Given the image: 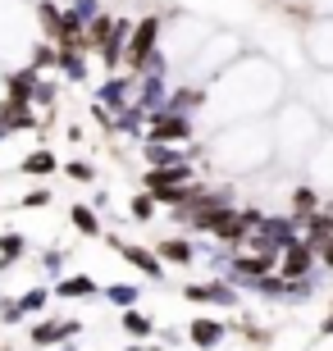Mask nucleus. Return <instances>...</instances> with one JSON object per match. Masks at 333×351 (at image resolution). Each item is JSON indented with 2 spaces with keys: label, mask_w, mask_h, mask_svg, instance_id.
<instances>
[{
  "label": "nucleus",
  "mask_w": 333,
  "mask_h": 351,
  "mask_svg": "<svg viewBox=\"0 0 333 351\" xmlns=\"http://www.w3.org/2000/svg\"><path fill=\"white\" fill-rule=\"evenodd\" d=\"M160 32H165L160 14H146V19H137V23H133L128 46H124V64H128V73H141V64L160 51Z\"/></svg>",
  "instance_id": "nucleus-1"
},
{
  "label": "nucleus",
  "mask_w": 333,
  "mask_h": 351,
  "mask_svg": "<svg viewBox=\"0 0 333 351\" xmlns=\"http://www.w3.org/2000/svg\"><path fill=\"white\" fill-rule=\"evenodd\" d=\"M196 137V123L192 114H174V110H155L146 114V142H169V146H183Z\"/></svg>",
  "instance_id": "nucleus-2"
},
{
  "label": "nucleus",
  "mask_w": 333,
  "mask_h": 351,
  "mask_svg": "<svg viewBox=\"0 0 333 351\" xmlns=\"http://www.w3.org/2000/svg\"><path fill=\"white\" fill-rule=\"evenodd\" d=\"M315 269H320V256H315V247H310L306 237H292V242L279 251V274L283 278H310Z\"/></svg>",
  "instance_id": "nucleus-3"
},
{
  "label": "nucleus",
  "mask_w": 333,
  "mask_h": 351,
  "mask_svg": "<svg viewBox=\"0 0 333 351\" xmlns=\"http://www.w3.org/2000/svg\"><path fill=\"white\" fill-rule=\"evenodd\" d=\"M183 297L192 306H238V287L229 278H210V283H187Z\"/></svg>",
  "instance_id": "nucleus-4"
},
{
  "label": "nucleus",
  "mask_w": 333,
  "mask_h": 351,
  "mask_svg": "<svg viewBox=\"0 0 333 351\" xmlns=\"http://www.w3.org/2000/svg\"><path fill=\"white\" fill-rule=\"evenodd\" d=\"M110 247L124 256L128 265H137L146 278H155V283H165V265H160V256H155L151 247H137V242H124V237H110Z\"/></svg>",
  "instance_id": "nucleus-5"
},
{
  "label": "nucleus",
  "mask_w": 333,
  "mask_h": 351,
  "mask_svg": "<svg viewBox=\"0 0 333 351\" xmlns=\"http://www.w3.org/2000/svg\"><path fill=\"white\" fill-rule=\"evenodd\" d=\"M224 338H229V324L215 319V315H196L192 324H187V342H192L196 351H215Z\"/></svg>",
  "instance_id": "nucleus-6"
},
{
  "label": "nucleus",
  "mask_w": 333,
  "mask_h": 351,
  "mask_svg": "<svg viewBox=\"0 0 333 351\" xmlns=\"http://www.w3.org/2000/svg\"><path fill=\"white\" fill-rule=\"evenodd\" d=\"M187 182H196L192 160H183V165H160V169H146V192H160V187H187Z\"/></svg>",
  "instance_id": "nucleus-7"
},
{
  "label": "nucleus",
  "mask_w": 333,
  "mask_h": 351,
  "mask_svg": "<svg viewBox=\"0 0 333 351\" xmlns=\"http://www.w3.org/2000/svg\"><path fill=\"white\" fill-rule=\"evenodd\" d=\"M205 101H210V91L196 87V82H187V87H174L165 96V110H174V114H196Z\"/></svg>",
  "instance_id": "nucleus-8"
},
{
  "label": "nucleus",
  "mask_w": 333,
  "mask_h": 351,
  "mask_svg": "<svg viewBox=\"0 0 333 351\" xmlns=\"http://www.w3.org/2000/svg\"><path fill=\"white\" fill-rule=\"evenodd\" d=\"M196 151H183V146H169V142H146L141 146V160H146V169H160V165H183V160H192Z\"/></svg>",
  "instance_id": "nucleus-9"
},
{
  "label": "nucleus",
  "mask_w": 333,
  "mask_h": 351,
  "mask_svg": "<svg viewBox=\"0 0 333 351\" xmlns=\"http://www.w3.org/2000/svg\"><path fill=\"white\" fill-rule=\"evenodd\" d=\"M151 251L160 256V261H169V265H196V247L187 242V237H160Z\"/></svg>",
  "instance_id": "nucleus-10"
},
{
  "label": "nucleus",
  "mask_w": 333,
  "mask_h": 351,
  "mask_svg": "<svg viewBox=\"0 0 333 351\" xmlns=\"http://www.w3.org/2000/svg\"><path fill=\"white\" fill-rule=\"evenodd\" d=\"M288 206H292L297 219H306V215H315V210L324 206V196H320V187H315V182H297L292 196H288Z\"/></svg>",
  "instance_id": "nucleus-11"
},
{
  "label": "nucleus",
  "mask_w": 333,
  "mask_h": 351,
  "mask_svg": "<svg viewBox=\"0 0 333 351\" xmlns=\"http://www.w3.org/2000/svg\"><path fill=\"white\" fill-rule=\"evenodd\" d=\"M32 14H37L41 32H46L51 41H60V37H65V10H60L55 0H37V5H32Z\"/></svg>",
  "instance_id": "nucleus-12"
},
{
  "label": "nucleus",
  "mask_w": 333,
  "mask_h": 351,
  "mask_svg": "<svg viewBox=\"0 0 333 351\" xmlns=\"http://www.w3.org/2000/svg\"><path fill=\"white\" fill-rule=\"evenodd\" d=\"M5 82H10V87H5V96H10V101H27V105H32V91H37L41 73L27 64V69H19V73H10Z\"/></svg>",
  "instance_id": "nucleus-13"
},
{
  "label": "nucleus",
  "mask_w": 333,
  "mask_h": 351,
  "mask_svg": "<svg viewBox=\"0 0 333 351\" xmlns=\"http://www.w3.org/2000/svg\"><path fill=\"white\" fill-rule=\"evenodd\" d=\"M37 123V114H32V105L27 101H0V128H32Z\"/></svg>",
  "instance_id": "nucleus-14"
},
{
  "label": "nucleus",
  "mask_w": 333,
  "mask_h": 351,
  "mask_svg": "<svg viewBox=\"0 0 333 351\" xmlns=\"http://www.w3.org/2000/svg\"><path fill=\"white\" fill-rule=\"evenodd\" d=\"M78 319H65V324H60V319H46V324H37L32 328V342H41V347H51V342H65V338H73L78 333Z\"/></svg>",
  "instance_id": "nucleus-15"
},
{
  "label": "nucleus",
  "mask_w": 333,
  "mask_h": 351,
  "mask_svg": "<svg viewBox=\"0 0 333 351\" xmlns=\"http://www.w3.org/2000/svg\"><path fill=\"white\" fill-rule=\"evenodd\" d=\"M69 219H73V228L82 237H101V219H96V210H91V206H73V210H69Z\"/></svg>",
  "instance_id": "nucleus-16"
},
{
  "label": "nucleus",
  "mask_w": 333,
  "mask_h": 351,
  "mask_svg": "<svg viewBox=\"0 0 333 351\" xmlns=\"http://www.w3.org/2000/svg\"><path fill=\"white\" fill-rule=\"evenodd\" d=\"M55 292H60V297H96L101 287H96V278H87V274H73V278H65Z\"/></svg>",
  "instance_id": "nucleus-17"
},
{
  "label": "nucleus",
  "mask_w": 333,
  "mask_h": 351,
  "mask_svg": "<svg viewBox=\"0 0 333 351\" xmlns=\"http://www.w3.org/2000/svg\"><path fill=\"white\" fill-rule=\"evenodd\" d=\"M124 333H128V338H151L155 324L141 311H133V306H128V311H124Z\"/></svg>",
  "instance_id": "nucleus-18"
},
{
  "label": "nucleus",
  "mask_w": 333,
  "mask_h": 351,
  "mask_svg": "<svg viewBox=\"0 0 333 351\" xmlns=\"http://www.w3.org/2000/svg\"><path fill=\"white\" fill-rule=\"evenodd\" d=\"M105 297L115 301V306H124V311H128L133 301L141 297V287H137V283H110V287H105Z\"/></svg>",
  "instance_id": "nucleus-19"
},
{
  "label": "nucleus",
  "mask_w": 333,
  "mask_h": 351,
  "mask_svg": "<svg viewBox=\"0 0 333 351\" xmlns=\"http://www.w3.org/2000/svg\"><path fill=\"white\" fill-rule=\"evenodd\" d=\"M60 169V160L51 156V151H32V156L23 160V173H55Z\"/></svg>",
  "instance_id": "nucleus-20"
},
{
  "label": "nucleus",
  "mask_w": 333,
  "mask_h": 351,
  "mask_svg": "<svg viewBox=\"0 0 333 351\" xmlns=\"http://www.w3.org/2000/svg\"><path fill=\"white\" fill-rule=\"evenodd\" d=\"M128 210H133V219H141V223H146V219L155 215V196H151V192H137V196L128 201Z\"/></svg>",
  "instance_id": "nucleus-21"
},
{
  "label": "nucleus",
  "mask_w": 333,
  "mask_h": 351,
  "mask_svg": "<svg viewBox=\"0 0 333 351\" xmlns=\"http://www.w3.org/2000/svg\"><path fill=\"white\" fill-rule=\"evenodd\" d=\"M32 69H55V41H37V46H32Z\"/></svg>",
  "instance_id": "nucleus-22"
},
{
  "label": "nucleus",
  "mask_w": 333,
  "mask_h": 351,
  "mask_svg": "<svg viewBox=\"0 0 333 351\" xmlns=\"http://www.w3.org/2000/svg\"><path fill=\"white\" fill-rule=\"evenodd\" d=\"M0 256H5V265L19 261V256H23V237H19V233H5V237H0Z\"/></svg>",
  "instance_id": "nucleus-23"
},
{
  "label": "nucleus",
  "mask_w": 333,
  "mask_h": 351,
  "mask_svg": "<svg viewBox=\"0 0 333 351\" xmlns=\"http://www.w3.org/2000/svg\"><path fill=\"white\" fill-rule=\"evenodd\" d=\"M41 306H46V287H32V292L19 297V315H23V311H41Z\"/></svg>",
  "instance_id": "nucleus-24"
},
{
  "label": "nucleus",
  "mask_w": 333,
  "mask_h": 351,
  "mask_svg": "<svg viewBox=\"0 0 333 351\" xmlns=\"http://www.w3.org/2000/svg\"><path fill=\"white\" fill-rule=\"evenodd\" d=\"M69 178H78V182H91V178H96V169H91L87 160H73V165H69Z\"/></svg>",
  "instance_id": "nucleus-25"
},
{
  "label": "nucleus",
  "mask_w": 333,
  "mask_h": 351,
  "mask_svg": "<svg viewBox=\"0 0 333 351\" xmlns=\"http://www.w3.org/2000/svg\"><path fill=\"white\" fill-rule=\"evenodd\" d=\"M315 256H320V269H333V237L324 247H315Z\"/></svg>",
  "instance_id": "nucleus-26"
},
{
  "label": "nucleus",
  "mask_w": 333,
  "mask_h": 351,
  "mask_svg": "<svg viewBox=\"0 0 333 351\" xmlns=\"http://www.w3.org/2000/svg\"><path fill=\"white\" fill-rule=\"evenodd\" d=\"M23 206H27V210H32V206H51V192H27Z\"/></svg>",
  "instance_id": "nucleus-27"
},
{
  "label": "nucleus",
  "mask_w": 333,
  "mask_h": 351,
  "mask_svg": "<svg viewBox=\"0 0 333 351\" xmlns=\"http://www.w3.org/2000/svg\"><path fill=\"white\" fill-rule=\"evenodd\" d=\"M320 333H324V338H329V333H333V315H329V319H324V324H320Z\"/></svg>",
  "instance_id": "nucleus-28"
},
{
  "label": "nucleus",
  "mask_w": 333,
  "mask_h": 351,
  "mask_svg": "<svg viewBox=\"0 0 333 351\" xmlns=\"http://www.w3.org/2000/svg\"><path fill=\"white\" fill-rule=\"evenodd\" d=\"M128 351H141V347H128Z\"/></svg>",
  "instance_id": "nucleus-29"
}]
</instances>
